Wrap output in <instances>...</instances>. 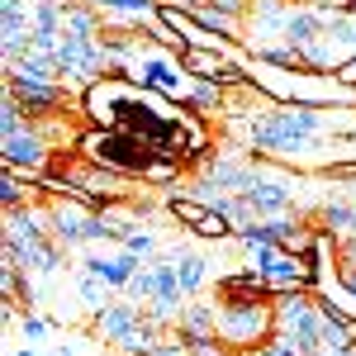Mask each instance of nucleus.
I'll return each mask as SVG.
<instances>
[{
  "mask_svg": "<svg viewBox=\"0 0 356 356\" xmlns=\"http://www.w3.org/2000/svg\"><path fill=\"white\" fill-rule=\"evenodd\" d=\"M243 72L266 100L275 105H318V110H356V90L342 86L332 72L314 67H275L266 57L243 53Z\"/></svg>",
  "mask_w": 356,
  "mask_h": 356,
  "instance_id": "nucleus-1",
  "label": "nucleus"
},
{
  "mask_svg": "<svg viewBox=\"0 0 356 356\" xmlns=\"http://www.w3.org/2000/svg\"><path fill=\"white\" fill-rule=\"evenodd\" d=\"M76 152H86L90 162L110 166V171H119V176H134V181H143L147 166L157 162V152H152L138 134H129V129H81Z\"/></svg>",
  "mask_w": 356,
  "mask_h": 356,
  "instance_id": "nucleus-2",
  "label": "nucleus"
},
{
  "mask_svg": "<svg viewBox=\"0 0 356 356\" xmlns=\"http://www.w3.org/2000/svg\"><path fill=\"white\" fill-rule=\"evenodd\" d=\"M129 76L138 86H147V90H157L166 100H186V90H191V76H186V67H181V53L176 48H162V43H138L134 62H129Z\"/></svg>",
  "mask_w": 356,
  "mask_h": 356,
  "instance_id": "nucleus-3",
  "label": "nucleus"
},
{
  "mask_svg": "<svg viewBox=\"0 0 356 356\" xmlns=\"http://www.w3.org/2000/svg\"><path fill=\"white\" fill-rule=\"evenodd\" d=\"M219 337L228 342V352H257L275 337V304H219Z\"/></svg>",
  "mask_w": 356,
  "mask_h": 356,
  "instance_id": "nucleus-4",
  "label": "nucleus"
},
{
  "mask_svg": "<svg viewBox=\"0 0 356 356\" xmlns=\"http://www.w3.org/2000/svg\"><path fill=\"white\" fill-rule=\"evenodd\" d=\"M247 252V266L261 271V280L271 285L275 295L280 290H314V261L290 252V247H275V243H261V247H243Z\"/></svg>",
  "mask_w": 356,
  "mask_h": 356,
  "instance_id": "nucleus-5",
  "label": "nucleus"
},
{
  "mask_svg": "<svg viewBox=\"0 0 356 356\" xmlns=\"http://www.w3.org/2000/svg\"><path fill=\"white\" fill-rule=\"evenodd\" d=\"M162 209L171 214V223H181L186 233L204 238V243H228V238H238V228L223 219L219 209H209L204 200H195V195L171 191V195H162Z\"/></svg>",
  "mask_w": 356,
  "mask_h": 356,
  "instance_id": "nucleus-6",
  "label": "nucleus"
},
{
  "mask_svg": "<svg viewBox=\"0 0 356 356\" xmlns=\"http://www.w3.org/2000/svg\"><path fill=\"white\" fill-rule=\"evenodd\" d=\"M290 15H295V0H257L243 19V53H261L271 43H290Z\"/></svg>",
  "mask_w": 356,
  "mask_h": 356,
  "instance_id": "nucleus-7",
  "label": "nucleus"
},
{
  "mask_svg": "<svg viewBox=\"0 0 356 356\" xmlns=\"http://www.w3.org/2000/svg\"><path fill=\"white\" fill-rule=\"evenodd\" d=\"M57 157V147L48 143V134L29 119V129L24 134H15V138H0V162L5 166H15V171H24V176H38V171H48Z\"/></svg>",
  "mask_w": 356,
  "mask_h": 356,
  "instance_id": "nucleus-8",
  "label": "nucleus"
},
{
  "mask_svg": "<svg viewBox=\"0 0 356 356\" xmlns=\"http://www.w3.org/2000/svg\"><path fill=\"white\" fill-rule=\"evenodd\" d=\"M48 214H53V238L62 247H86L90 243V223L100 209H90L81 200H67V195H53L48 200Z\"/></svg>",
  "mask_w": 356,
  "mask_h": 356,
  "instance_id": "nucleus-9",
  "label": "nucleus"
},
{
  "mask_svg": "<svg viewBox=\"0 0 356 356\" xmlns=\"http://www.w3.org/2000/svg\"><path fill=\"white\" fill-rule=\"evenodd\" d=\"M143 318H147V309H143V304H134L129 295H124V300H110L105 309H100V314H90V332H95V337L110 347V342H119V337H124L129 328H138Z\"/></svg>",
  "mask_w": 356,
  "mask_h": 356,
  "instance_id": "nucleus-10",
  "label": "nucleus"
},
{
  "mask_svg": "<svg viewBox=\"0 0 356 356\" xmlns=\"http://www.w3.org/2000/svg\"><path fill=\"white\" fill-rule=\"evenodd\" d=\"M219 304H261V300H275V290L261 280V271H252V266H243V271H223L219 275V295H214Z\"/></svg>",
  "mask_w": 356,
  "mask_h": 356,
  "instance_id": "nucleus-11",
  "label": "nucleus"
},
{
  "mask_svg": "<svg viewBox=\"0 0 356 356\" xmlns=\"http://www.w3.org/2000/svg\"><path fill=\"white\" fill-rule=\"evenodd\" d=\"M81 266H86L90 275H100L105 285H114V290H124V285H129V280H134V275L143 271L147 261H143L138 252H129V247H124V252H114V257H105V252H95V257H86Z\"/></svg>",
  "mask_w": 356,
  "mask_h": 356,
  "instance_id": "nucleus-12",
  "label": "nucleus"
},
{
  "mask_svg": "<svg viewBox=\"0 0 356 356\" xmlns=\"http://www.w3.org/2000/svg\"><path fill=\"white\" fill-rule=\"evenodd\" d=\"M191 114H200V119H209V124H219L223 110H228V86L219 81H195L191 76V90H186V100H181Z\"/></svg>",
  "mask_w": 356,
  "mask_h": 356,
  "instance_id": "nucleus-13",
  "label": "nucleus"
},
{
  "mask_svg": "<svg viewBox=\"0 0 356 356\" xmlns=\"http://www.w3.org/2000/svg\"><path fill=\"white\" fill-rule=\"evenodd\" d=\"M176 337H219V300H191L181 309V323H176Z\"/></svg>",
  "mask_w": 356,
  "mask_h": 356,
  "instance_id": "nucleus-14",
  "label": "nucleus"
},
{
  "mask_svg": "<svg viewBox=\"0 0 356 356\" xmlns=\"http://www.w3.org/2000/svg\"><path fill=\"white\" fill-rule=\"evenodd\" d=\"M166 342V328H157L152 318H143L138 328H129L119 342H110V356H152Z\"/></svg>",
  "mask_w": 356,
  "mask_h": 356,
  "instance_id": "nucleus-15",
  "label": "nucleus"
},
{
  "mask_svg": "<svg viewBox=\"0 0 356 356\" xmlns=\"http://www.w3.org/2000/svg\"><path fill=\"white\" fill-rule=\"evenodd\" d=\"M176 280H181V290H186V300H195V295L204 290V280H209V261H204L200 252L176 257Z\"/></svg>",
  "mask_w": 356,
  "mask_h": 356,
  "instance_id": "nucleus-16",
  "label": "nucleus"
},
{
  "mask_svg": "<svg viewBox=\"0 0 356 356\" xmlns=\"http://www.w3.org/2000/svg\"><path fill=\"white\" fill-rule=\"evenodd\" d=\"M124 295H129L134 304H152L157 295H162V275H157V266L147 261V266H143V271H138L134 280L124 285Z\"/></svg>",
  "mask_w": 356,
  "mask_h": 356,
  "instance_id": "nucleus-17",
  "label": "nucleus"
},
{
  "mask_svg": "<svg viewBox=\"0 0 356 356\" xmlns=\"http://www.w3.org/2000/svg\"><path fill=\"white\" fill-rule=\"evenodd\" d=\"M29 129V110L19 105V95L15 90H5V105H0V138H15Z\"/></svg>",
  "mask_w": 356,
  "mask_h": 356,
  "instance_id": "nucleus-18",
  "label": "nucleus"
},
{
  "mask_svg": "<svg viewBox=\"0 0 356 356\" xmlns=\"http://www.w3.org/2000/svg\"><path fill=\"white\" fill-rule=\"evenodd\" d=\"M110 290H114V285H105L100 275H90V271H86L81 280H76V295H81V304L90 309V314H100V309L110 304Z\"/></svg>",
  "mask_w": 356,
  "mask_h": 356,
  "instance_id": "nucleus-19",
  "label": "nucleus"
},
{
  "mask_svg": "<svg viewBox=\"0 0 356 356\" xmlns=\"http://www.w3.org/2000/svg\"><path fill=\"white\" fill-rule=\"evenodd\" d=\"M119 247H129V252H138L143 261L162 257V243H157V233H152V228H134V233H124V243H119Z\"/></svg>",
  "mask_w": 356,
  "mask_h": 356,
  "instance_id": "nucleus-20",
  "label": "nucleus"
},
{
  "mask_svg": "<svg viewBox=\"0 0 356 356\" xmlns=\"http://www.w3.org/2000/svg\"><path fill=\"white\" fill-rule=\"evenodd\" d=\"M19 332H24V342H43V337H48V318L33 314V309H24V314H19Z\"/></svg>",
  "mask_w": 356,
  "mask_h": 356,
  "instance_id": "nucleus-21",
  "label": "nucleus"
},
{
  "mask_svg": "<svg viewBox=\"0 0 356 356\" xmlns=\"http://www.w3.org/2000/svg\"><path fill=\"white\" fill-rule=\"evenodd\" d=\"M243 356H300V347H295V342H290L285 332H275L271 342H261L257 352H243Z\"/></svg>",
  "mask_w": 356,
  "mask_h": 356,
  "instance_id": "nucleus-22",
  "label": "nucleus"
},
{
  "mask_svg": "<svg viewBox=\"0 0 356 356\" xmlns=\"http://www.w3.org/2000/svg\"><path fill=\"white\" fill-rule=\"evenodd\" d=\"M209 5H219V10H228V15H238V19H247V10H252L257 0H209Z\"/></svg>",
  "mask_w": 356,
  "mask_h": 356,
  "instance_id": "nucleus-23",
  "label": "nucleus"
},
{
  "mask_svg": "<svg viewBox=\"0 0 356 356\" xmlns=\"http://www.w3.org/2000/svg\"><path fill=\"white\" fill-rule=\"evenodd\" d=\"M332 76H337L342 86H356V57H347V62H342V67H337Z\"/></svg>",
  "mask_w": 356,
  "mask_h": 356,
  "instance_id": "nucleus-24",
  "label": "nucleus"
},
{
  "mask_svg": "<svg viewBox=\"0 0 356 356\" xmlns=\"http://www.w3.org/2000/svg\"><path fill=\"white\" fill-rule=\"evenodd\" d=\"M337 280H342V285H347V290L356 295V266H347V261H337Z\"/></svg>",
  "mask_w": 356,
  "mask_h": 356,
  "instance_id": "nucleus-25",
  "label": "nucleus"
},
{
  "mask_svg": "<svg viewBox=\"0 0 356 356\" xmlns=\"http://www.w3.org/2000/svg\"><path fill=\"white\" fill-rule=\"evenodd\" d=\"M342 195H347V200H352V204H356V176H352V181H347V191H342Z\"/></svg>",
  "mask_w": 356,
  "mask_h": 356,
  "instance_id": "nucleus-26",
  "label": "nucleus"
},
{
  "mask_svg": "<svg viewBox=\"0 0 356 356\" xmlns=\"http://www.w3.org/2000/svg\"><path fill=\"white\" fill-rule=\"evenodd\" d=\"M53 356H76V347H67V342H62V347H57Z\"/></svg>",
  "mask_w": 356,
  "mask_h": 356,
  "instance_id": "nucleus-27",
  "label": "nucleus"
},
{
  "mask_svg": "<svg viewBox=\"0 0 356 356\" xmlns=\"http://www.w3.org/2000/svg\"><path fill=\"white\" fill-rule=\"evenodd\" d=\"M15 356H43V352H33V342H29V347H19Z\"/></svg>",
  "mask_w": 356,
  "mask_h": 356,
  "instance_id": "nucleus-28",
  "label": "nucleus"
}]
</instances>
